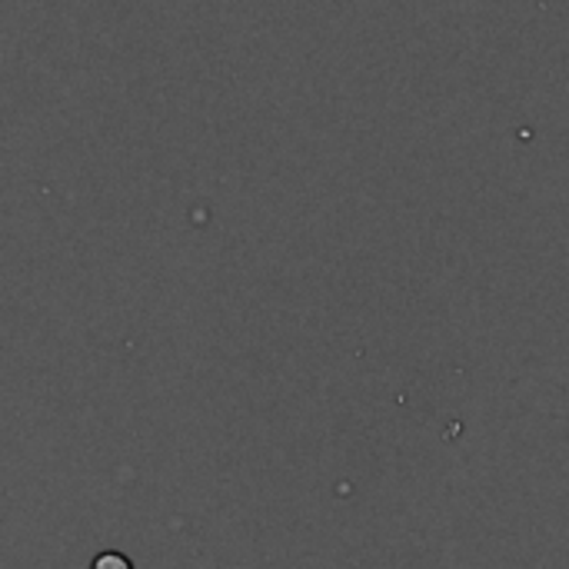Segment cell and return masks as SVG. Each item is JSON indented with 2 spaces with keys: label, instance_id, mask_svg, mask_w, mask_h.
<instances>
[{
  "label": "cell",
  "instance_id": "cell-1",
  "mask_svg": "<svg viewBox=\"0 0 569 569\" xmlns=\"http://www.w3.org/2000/svg\"><path fill=\"white\" fill-rule=\"evenodd\" d=\"M90 569H133V563H130V557L120 553V550H103V553L93 557Z\"/></svg>",
  "mask_w": 569,
  "mask_h": 569
}]
</instances>
